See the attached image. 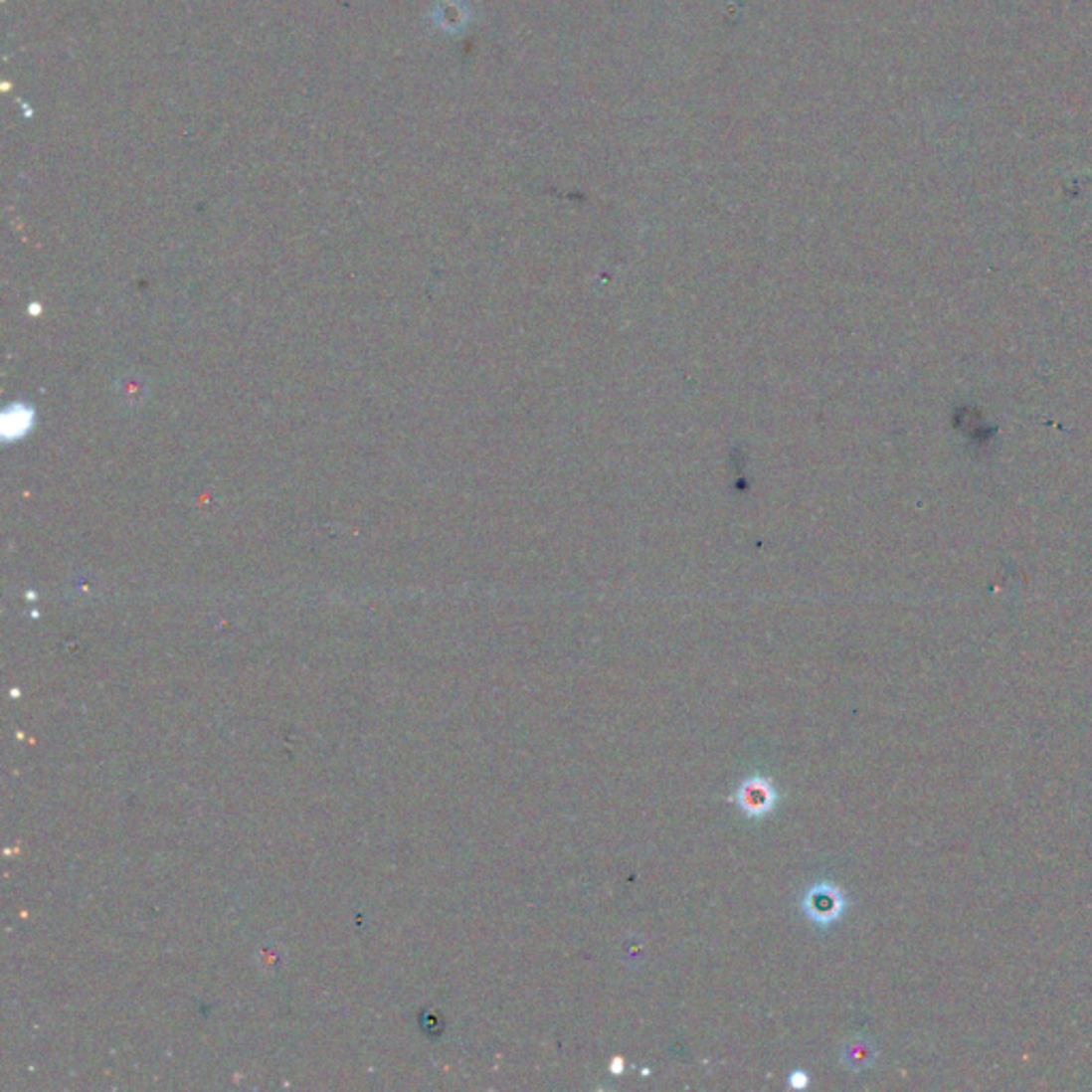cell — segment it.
I'll use <instances>...</instances> for the list:
<instances>
[{
  "mask_svg": "<svg viewBox=\"0 0 1092 1092\" xmlns=\"http://www.w3.org/2000/svg\"><path fill=\"white\" fill-rule=\"evenodd\" d=\"M847 909V898L836 885L828 881H819L803 894L801 911L818 928H830L836 924Z\"/></svg>",
  "mask_w": 1092,
  "mask_h": 1092,
  "instance_id": "1",
  "label": "cell"
},
{
  "mask_svg": "<svg viewBox=\"0 0 1092 1092\" xmlns=\"http://www.w3.org/2000/svg\"><path fill=\"white\" fill-rule=\"evenodd\" d=\"M730 801L739 807L745 816L758 819L773 814L779 803V792L773 784V779L764 775H751L739 788H736V792L730 796Z\"/></svg>",
  "mask_w": 1092,
  "mask_h": 1092,
  "instance_id": "2",
  "label": "cell"
},
{
  "mask_svg": "<svg viewBox=\"0 0 1092 1092\" xmlns=\"http://www.w3.org/2000/svg\"><path fill=\"white\" fill-rule=\"evenodd\" d=\"M873 1058H875V1050L868 1041H849L843 1047V1065H847L853 1071L866 1069L870 1062H873Z\"/></svg>",
  "mask_w": 1092,
  "mask_h": 1092,
  "instance_id": "3",
  "label": "cell"
},
{
  "mask_svg": "<svg viewBox=\"0 0 1092 1092\" xmlns=\"http://www.w3.org/2000/svg\"><path fill=\"white\" fill-rule=\"evenodd\" d=\"M811 1084V1077L807 1071H792L788 1077V1086L794 1090H805Z\"/></svg>",
  "mask_w": 1092,
  "mask_h": 1092,
  "instance_id": "4",
  "label": "cell"
},
{
  "mask_svg": "<svg viewBox=\"0 0 1092 1092\" xmlns=\"http://www.w3.org/2000/svg\"><path fill=\"white\" fill-rule=\"evenodd\" d=\"M624 1069H626V1065H624V1060H622V1058H613V1062H611V1073L619 1075V1073H622Z\"/></svg>",
  "mask_w": 1092,
  "mask_h": 1092,
  "instance_id": "5",
  "label": "cell"
}]
</instances>
